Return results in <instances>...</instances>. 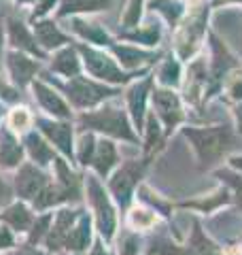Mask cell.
<instances>
[{
    "label": "cell",
    "instance_id": "obj_1",
    "mask_svg": "<svg viewBox=\"0 0 242 255\" xmlns=\"http://www.w3.org/2000/svg\"><path fill=\"white\" fill-rule=\"evenodd\" d=\"M183 136L189 140L202 166H215L234 145V132L230 126H206V128H183Z\"/></svg>",
    "mask_w": 242,
    "mask_h": 255
},
{
    "label": "cell",
    "instance_id": "obj_2",
    "mask_svg": "<svg viewBox=\"0 0 242 255\" xmlns=\"http://www.w3.org/2000/svg\"><path fill=\"white\" fill-rule=\"evenodd\" d=\"M79 124L87 128V130L107 134L111 138H119V140H127V142H138V134H136V128L130 119V113L123 107L117 105H102L94 111H85L83 115L79 117Z\"/></svg>",
    "mask_w": 242,
    "mask_h": 255
},
{
    "label": "cell",
    "instance_id": "obj_3",
    "mask_svg": "<svg viewBox=\"0 0 242 255\" xmlns=\"http://www.w3.org/2000/svg\"><path fill=\"white\" fill-rule=\"evenodd\" d=\"M64 94H66L68 102L75 109L81 111H90L100 107L102 102H107L111 98L117 96V90L111 87L102 81H96L92 77H75V79H68L64 83Z\"/></svg>",
    "mask_w": 242,
    "mask_h": 255
},
{
    "label": "cell",
    "instance_id": "obj_4",
    "mask_svg": "<svg viewBox=\"0 0 242 255\" xmlns=\"http://www.w3.org/2000/svg\"><path fill=\"white\" fill-rule=\"evenodd\" d=\"M77 51L81 55V64H83L85 70L96 81H102L107 85H123L132 81L134 75L125 73L121 66H117V60L111 58L109 53L94 49V47H87V45H79Z\"/></svg>",
    "mask_w": 242,
    "mask_h": 255
},
{
    "label": "cell",
    "instance_id": "obj_5",
    "mask_svg": "<svg viewBox=\"0 0 242 255\" xmlns=\"http://www.w3.org/2000/svg\"><path fill=\"white\" fill-rule=\"evenodd\" d=\"M208 23V6L189 11V17L176 28V53L181 60H191L200 49L202 41L206 36Z\"/></svg>",
    "mask_w": 242,
    "mask_h": 255
},
{
    "label": "cell",
    "instance_id": "obj_6",
    "mask_svg": "<svg viewBox=\"0 0 242 255\" xmlns=\"http://www.w3.org/2000/svg\"><path fill=\"white\" fill-rule=\"evenodd\" d=\"M151 102H153V115L164 124L166 134H170L185 122V109L183 100L170 87H155L151 92Z\"/></svg>",
    "mask_w": 242,
    "mask_h": 255
},
{
    "label": "cell",
    "instance_id": "obj_7",
    "mask_svg": "<svg viewBox=\"0 0 242 255\" xmlns=\"http://www.w3.org/2000/svg\"><path fill=\"white\" fill-rule=\"evenodd\" d=\"M85 187H87V198H90L94 215H96L98 230H100V234L109 241V238L113 236V232H115V209H113V202L107 196V191H104L102 183L96 177H87Z\"/></svg>",
    "mask_w": 242,
    "mask_h": 255
},
{
    "label": "cell",
    "instance_id": "obj_8",
    "mask_svg": "<svg viewBox=\"0 0 242 255\" xmlns=\"http://www.w3.org/2000/svg\"><path fill=\"white\" fill-rule=\"evenodd\" d=\"M144 168H147V162H125L113 174V179L109 181V187H111V194L115 196V200L121 206H127L132 202L134 189L140 183Z\"/></svg>",
    "mask_w": 242,
    "mask_h": 255
},
{
    "label": "cell",
    "instance_id": "obj_9",
    "mask_svg": "<svg viewBox=\"0 0 242 255\" xmlns=\"http://www.w3.org/2000/svg\"><path fill=\"white\" fill-rule=\"evenodd\" d=\"M153 92V77H144L142 81H134L125 90V102H127V113L136 130L144 128V119H147V102Z\"/></svg>",
    "mask_w": 242,
    "mask_h": 255
},
{
    "label": "cell",
    "instance_id": "obj_10",
    "mask_svg": "<svg viewBox=\"0 0 242 255\" xmlns=\"http://www.w3.org/2000/svg\"><path fill=\"white\" fill-rule=\"evenodd\" d=\"M211 75H208V64L204 58H196L187 68V81H185V100L191 105H200L208 98L211 92Z\"/></svg>",
    "mask_w": 242,
    "mask_h": 255
},
{
    "label": "cell",
    "instance_id": "obj_11",
    "mask_svg": "<svg viewBox=\"0 0 242 255\" xmlns=\"http://www.w3.org/2000/svg\"><path fill=\"white\" fill-rule=\"evenodd\" d=\"M47 183L49 181H47L43 170H38L32 164H23L17 177H15V189H17V196L23 198V200H36V196L45 189Z\"/></svg>",
    "mask_w": 242,
    "mask_h": 255
},
{
    "label": "cell",
    "instance_id": "obj_12",
    "mask_svg": "<svg viewBox=\"0 0 242 255\" xmlns=\"http://www.w3.org/2000/svg\"><path fill=\"white\" fill-rule=\"evenodd\" d=\"M32 90H34V98L38 100V105L43 107L47 113L53 115V117H60V119H66L72 115L70 105L62 96L53 90L51 85H47L45 81H32Z\"/></svg>",
    "mask_w": 242,
    "mask_h": 255
},
{
    "label": "cell",
    "instance_id": "obj_13",
    "mask_svg": "<svg viewBox=\"0 0 242 255\" xmlns=\"http://www.w3.org/2000/svg\"><path fill=\"white\" fill-rule=\"evenodd\" d=\"M6 66H9V75L13 79V83L19 87H26L34 81V75L38 73L40 64L21 51H11L6 55Z\"/></svg>",
    "mask_w": 242,
    "mask_h": 255
},
{
    "label": "cell",
    "instance_id": "obj_14",
    "mask_svg": "<svg viewBox=\"0 0 242 255\" xmlns=\"http://www.w3.org/2000/svg\"><path fill=\"white\" fill-rule=\"evenodd\" d=\"M208 45H211V51H213V60L211 64H208V70H211V81H213V87L219 85L223 79H228L230 70L236 66V62H234V58L230 55L228 47H225L219 38H217L215 34H208Z\"/></svg>",
    "mask_w": 242,
    "mask_h": 255
},
{
    "label": "cell",
    "instance_id": "obj_15",
    "mask_svg": "<svg viewBox=\"0 0 242 255\" xmlns=\"http://www.w3.org/2000/svg\"><path fill=\"white\" fill-rule=\"evenodd\" d=\"M38 126H40V132L43 136H47V140L53 142L55 147L66 157L72 155V126L66 122H51V119H38Z\"/></svg>",
    "mask_w": 242,
    "mask_h": 255
},
{
    "label": "cell",
    "instance_id": "obj_16",
    "mask_svg": "<svg viewBox=\"0 0 242 255\" xmlns=\"http://www.w3.org/2000/svg\"><path fill=\"white\" fill-rule=\"evenodd\" d=\"M113 55L117 58V62L121 64V68L125 70V73H132L136 68H144L149 66V64L155 62L157 55L151 53L147 49H140V47H132V45H113Z\"/></svg>",
    "mask_w": 242,
    "mask_h": 255
},
{
    "label": "cell",
    "instance_id": "obj_17",
    "mask_svg": "<svg viewBox=\"0 0 242 255\" xmlns=\"http://www.w3.org/2000/svg\"><path fill=\"white\" fill-rule=\"evenodd\" d=\"M6 32H9V41L15 47V51H26L30 55H36V58H43V49L38 47L34 32H30L19 19H9L6 23Z\"/></svg>",
    "mask_w": 242,
    "mask_h": 255
},
{
    "label": "cell",
    "instance_id": "obj_18",
    "mask_svg": "<svg viewBox=\"0 0 242 255\" xmlns=\"http://www.w3.org/2000/svg\"><path fill=\"white\" fill-rule=\"evenodd\" d=\"M23 159V147L19 138L9 126L0 128V166L2 168H15Z\"/></svg>",
    "mask_w": 242,
    "mask_h": 255
},
{
    "label": "cell",
    "instance_id": "obj_19",
    "mask_svg": "<svg viewBox=\"0 0 242 255\" xmlns=\"http://www.w3.org/2000/svg\"><path fill=\"white\" fill-rule=\"evenodd\" d=\"M34 38L40 49H62L70 43V38L51 19H40L34 23Z\"/></svg>",
    "mask_w": 242,
    "mask_h": 255
},
{
    "label": "cell",
    "instance_id": "obj_20",
    "mask_svg": "<svg viewBox=\"0 0 242 255\" xmlns=\"http://www.w3.org/2000/svg\"><path fill=\"white\" fill-rule=\"evenodd\" d=\"M51 70L58 73L66 79H75L81 73V58L79 51L72 49V47H62V49L55 51V55L51 58Z\"/></svg>",
    "mask_w": 242,
    "mask_h": 255
},
{
    "label": "cell",
    "instance_id": "obj_21",
    "mask_svg": "<svg viewBox=\"0 0 242 255\" xmlns=\"http://www.w3.org/2000/svg\"><path fill=\"white\" fill-rule=\"evenodd\" d=\"M68 28L79 34L81 38H85L87 43H94V45H111V38L107 34L100 23H94V21H85L81 17H72L68 21Z\"/></svg>",
    "mask_w": 242,
    "mask_h": 255
},
{
    "label": "cell",
    "instance_id": "obj_22",
    "mask_svg": "<svg viewBox=\"0 0 242 255\" xmlns=\"http://www.w3.org/2000/svg\"><path fill=\"white\" fill-rule=\"evenodd\" d=\"M92 166L100 177H109V172L117 166V149L111 140L96 142V153L92 159Z\"/></svg>",
    "mask_w": 242,
    "mask_h": 255
},
{
    "label": "cell",
    "instance_id": "obj_23",
    "mask_svg": "<svg viewBox=\"0 0 242 255\" xmlns=\"http://www.w3.org/2000/svg\"><path fill=\"white\" fill-rule=\"evenodd\" d=\"M113 0H62L60 17H66V15H79V13H98V11H107L111 9Z\"/></svg>",
    "mask_w": 242,
    "mask_h": 255
},
{
    "label": "cell",
    "instance_id": "obj_24",
    "mask_svg": "<svg viewBox=\"0 0 242 255\" xmlns=\"http://www.w3.org/2000/svg\"><path fill=\"white\" fill-rule=\"evenodd\" d=\"M75 219H77V213L75 211L64 209V211L58 213L53 228L49 230V238H47V245H49L51 249H58L60 245L66 243V236H68V232L72 230V221H75Z\"/></svg>",
    "mask_w": 242,
    "mask_h": 255
},
{
    "label": "cell",
    "instance_id": "obj_25",
    "mask_svg": "<svg viewBox=\"0 0 242 255\" xmlns=\"http://www.w3.org/2000/svg\"><path fill=\"white\" fill-rule=\"evenodd\" d=\"M26 147H28L30 157L34 159V162H36L38 166H47V164L55 162V157H53V149L49 147V142H47L43 136H40V134H36V132L28 134V138H26Z\"/></svg>",
    "mask_w": 242,
    "mask_h": 255
},
{
    "label": "cell",
    "instance_id": "obj_26",
    "mask_svg": "<svg viewBox=\"0 0 242 255\" xmlns=\"http://www.w3.org/2000/svg\"><path fill=\"white\" fill-rule=\"evenodd\" d=\"M149 9L153 13H159L161 17L170 23V28H179V21L185 15V6L179 0H151Z\"/></svg>",
    "mask_w": 242,
    "mask_h": 255
},
{
    "label": "cell",
    "instance_id": "obj_27",
    "mask_svg": "<svg viewBox=\"0 0 242 255\" xmlns=\"http://www.w3.org/2000/svg\"><path fill=\"white\" fill-rule=\"evenodd\" d=\"M157 81H159V87H170V90H174V87L181 85V64L176 58H166L164 62H161V66L157 70Z\"/></svg>",
    "mask_w": 242,
    "mask_h": 255
},
{
    "label": "cell",
    "instance_id": "obj_28",
    "mask_svg": "<svg viewBox=\"0 0 242 255\" xmlns=\"http://www.w3.org/2000/svg\"><path fill=\"white\" fill-rule=\"evenodd\" d=\"M90 238H92V230H90V219L87 217H81L77 226H72V230L66 236V245L68 249L72 251H81L90 245Z\"/></svg>",
    "mask_w": 242,
    "mask_h": 255
},
{
    "label": "cell",
    "instance_id": "obj_29",
    "mask_svg": "<svg viewBox=\"0 0 242 255\" xmlns=\"http://www.w3.org/2000/svg\"><path fill=\"white\" fill-rule=\"evenodd\" d=\"M2 219L9 223V226H13L15 230H19V232H26V230L32 226V213L19 202L9 206V209L2 213Z\"/></svg>",
    "mask_w": 242,
    "mask_h": 255
},
{
    "label": "cell",
    "instance_id": "obj_30",
    "mask_svg": "<svg viewBox=\"0 0 242 255\" xmlns=\"http://www.w3.org/2000/svg\"><path fill=\"white\" fill-rule=\"evenodd\" d=\"M123 38H127V41L132 43H142V45H157L159 38H161V28L157 26V23H151V26H144V28H136L132 32H125Z\"/></svg>",
    "mask_w": 242,
    "mask_h": 255
},
{
    "label": "cell",
    "instance_id": "obj_31",
    "mask_svg": "<svg viewBox=\"0 0 242 255\" xmlns=\"http://www.w3.org/2000/svg\"><path fill=\"white\" fill-rule=\"evenodd\" d=\"M144 132H147V140H144V149H147V153H153L155 149L161 147V130L164 128L159 126V119L149 113L147 119H144V128H142Z\"/></svg>",
    "mask_w": 242,
    "mask_h": 255
},
{
    "label": "cell",
    "instance_id": "obj_32",
    "mask_svg": "<svg viewBox=\"0 0 242 255\" xmlns=\"http://www.w3.org/2000/svg\"><path fill=\"white\" fill-rule=\"evenodd\" d=\"M189 245H191V253L193 255H219L217 247L208 241V238L204 236V232L200 230V223L193 226V236H191Z\"/></svg>",
    "mask_w": 242,
    "mask_h": 255
},
{
    "label": "cell",
    "instance_id": "obj_33",
    "mask_svg": "<svg viewBox=\"0 0 242 255\" xmlns=\"http://www.w3.org/2000/svg\"><path fill=\"white\" fill-rule=\"evenodd\" d=\"M94 153H96V138H94V134H83V136L79 138V145H77V159L83 166L87 164H92V159H94Z\"/></svg>",
    "mask_w": 242,
    "mask_h": 255
},
{
    "label": "cell",
    "instance_id": "obj_34",
    "mask_svg": "<svg viewBox=\"0 0 242 255\" xmlns=\"http://www.w3.org/2000/svg\"><path fill=\"white\" fill-rule=\"evenodd\" d=\"M140 17H142V0H130L123 17H121L123 28L125 30H136L140 26Z\"/></svg>",
    "mask_w": 242,
    "mask_h": 255
},
{
    "label": "cell",
    "instance_id": "obj_35",
    "mask_svg": "<svg viewBox=\"0 0 242 255\" xmlns=\"http://www.w3.org/2000/svg\"><path fill=\"white\" fill-rule=\"evenodd\" d=\"M32 124V115L26 107H15L9 115V128L13 132H26Z\"/></svg>",
    "mask_w": 242,
    "mask_h": 255
},
{
    "label": "cell",
    "instance_id": "obj_36",
    "mask_svg": "<svg viewBox=\"0 0 242 255\" xmlns=\"http://www.w3.org/2000/svg\"><path fill=\"white\" fill-rule=\"evenodd\" d=\"M155 213L149 211V209H134L130 213V226L132 228H138V230H147L155 223Z\"/></svg>",
    "mask_w": 242,
    "mask_h": 255
},
{
    "label": "cell",
    "instance_id": "obj_37",
    "mask_svg": "<svg viewBox=\"0 0 242 255\" xmlns=\"http://www.w3.org/2000/svg\"><path fill=\"white\" fill-rule=\"evenodd\" d=\"M225 94L234 102H242V70L228 75L225 79Z\"/></svg>",
    "mask_w": 242,
    "mask_h": 255
},
{
    "label": "cell",
    "instance_id": "obj_38",
    "mask_svg": "<svg viewBox=\"0 0 242 255\" xmlns=\"http://www.w3.org/2000/svg\"><path fill=\"white\" fill-rule=\"evenodd\" d=\"M228 202V196H225V191H219V194H213L211 200H202V202H187L185 206H191V209H200L202 213H211L215 206L219 204H225Z\"/></svg>",
    "mask_w": 242,
    "mask_h": 255
},
{
    "label": "cell",
    "instance_id": "obj_39",
    "mask_svg": "<svg viewBox=\"0 0 242 255\" xmlns=\"http://www.w3.org/2000/svg\"><path fill=\"white\" fill-rule=\"evenodd\" d=\"M219 177H221V181H225L234 191H236L238 206L242 209V177H238V174H232V172H219Z\"/></svg>",
    "mask_w": 242,
    "mask_h": 255
},
{
    "label": "cell",
    "instance_id": "obj_40",
    "mask_svg": "<svg viewBox=\"0 0 242 255\" xmlns=\"http://www.w3.org/2000/svg\"><path fill=\"white\" fill-rule=\"evenodd\" d=\"M138 253V238L127 234L119 245V255H136Z\"/></svg>",
    "mask_w": 242,
    "mask_h": 255
},
{
    "label": "cell",
    "instance_id": "obj_41",
    "mask_svg": "<svg viewBox=\"0 0 242 255\" xmlns=\"http://www.w3.org/2000/svg\"><path fill=\"white\" fill-rule=\"evenodd\" d=\"M49 221H51V217H49V215H45V217H40V219L34 223V230H32V243H38L40 238H43V234L49 232V230H47Z\"/></svg>",
    "mask_w": 242,
    "mask_h": 255
},
{
    "label": "cell",
    "instance_id": "obj_42",
    "mask_svg": "<svg viewBox=\"0 0 242 255\" xmlns=\"http://www.w3.org/2000/svg\"><path fill=\"white\" fill-rule=\"evenodd\" d=\"M155 251L159 255H189V251H185V249H181V247L170 245V243H157Z\"/></svg>",
    "mask_w": 242,
    "mask_h": 255
},
{
    "label": "cell",
    "instance_id": "obj_43",
    "mask_svg": "<svg viewBox=\"0 0 242 255\" xmlns=\"http://www.w3.org/2000/svg\"><path fill=\"white\" fill-rule=\"evenodd\" d=\"M55 2H58V0H38V4L34 6V13H32V17L36 19V17H43V15H47L55 6Z\"/></svg>",
    "mask_w": 242,
    "mask_h": 255
},
{
    "label": "cell",
    "instance_id": "obj_44",
    "mask_svg": "<svg viewBox=\"0 0 242 255\" xmlns=\"http://www.w3.org/2000/svg\"><path fill=\"white\" fill-rule=\"evenodd\" d=\"M0 98H4V100H9V102H15L19 98V94L13 90V87H9L6 83H2V79H0Z\"/></svg>",
    "mask_w": 242,
    "mask_h": 255
},
{
    "label": "cell",
    "instance_id": "obj_45",
    "mask_svg": "<svg viewBox=\"0 0 242 255\" xmlns=\"http://www.w3.org/2000/svg\"><path fill=\"white\" fill-rule=\"evenodd\" d=\"M11 245H13V234L6 228L0 226V249H4V247H11Z\"/></svg>",
    "mask_w": 242,
    "mask_h": 255
},
{
    "label": "cell",
    "instance_id": "obj_46",
    "mask_svg": "<svg viewBox=\"0 0 242 255\" xmlns=\"http://www.w3.org/2000/svg\"><path fill=\"white\" fill-rule=\"evenodd\" d=\"M9 200H11V187L6 185V183H4L2 179H0V206L6 204Z\"/></svg>",
    "mask_w": 242,
    "mask_h": 255
},
{
    "label": "cell",
    "instance_id": "obj_47",
    "mask_svg": "<svg viewBox=\"0 0 242 255\" xmlns=\"http://www.w3.org/2000/svg\"><path fill=\"white\" fill-rule=\"evenodd\" d=\"M228 162H230V166L234 170H242V155H232Z\"/></svg>",
    "mask_w": 242,
    "mask_h": 255
},
{
    "label": "cell",
    "instance_id": "obj_48",
    "mask_svg": "<svg viewBox=\"0 0 242 255\" xmlns=\"http://www.w3.org/2000/svg\"><path fill=\"white\" fill-rule=\"evenodd\" d=\"M2 51H4V30L0 26V68H2Z\"/></svg>",
    "mask_w": 242,
    "mask_h": 255
},
{
    "label": "cell",
    "instance_id": "obj_49",
    "mask_svg": "<svg viewBox=\"0 0 242 255\" xmlns=\"http://www.w3.org/2000/svg\"><path fill=\"white\" fill-rule=\"evenodd\" d=\"M238 2H242V0H215V6H219V4H238Z\"/></svg>",
    "mask_w": 242,
    "mask_h": 255
},
{
    "label": "cell",
    "instance_id": "obj_50",
    "mask_svg": "<svg viewBox=\"0 0 242 255\" xmlns=\"http://www.w3.org/2000/svg\"><path fill=\"white\" fill-rule=\"evenodd\" d=\"M92 255H107V253H104V247L102 245H96V249H94Z\"/></svg>",
    "mask_w": 242,
    "mask_h": 255
},
{
    "label": "cell",
    "instance_id": "obj_51",
    "mask_svg": "<svg viewBox=\"0 0 242 255\" xmlns=\"http://www.w3.org/2000/svg\"><path fill=\"white\" fill-rule=\"evenodd\" d=\"M19 255H43V253H38V251H21Z\"/></svg>",
    "mask_w": 242,
    "mask_h": 255
},
{
    "label": "cell",
    "instance_id": "obj_52",
    "mask_svg": "<svg viewBox=\"0 0 242 255\" xmlns=\"http://www.w3.org/2000/svg\"><path fill=\"white\" fill-rule=\"evenodd\" d=\"M2 113H4V111H2V107H0V117H2Z\"/></svg>",
    "mask_w": 242,
    "mask_h": 255
}]
</instances>
